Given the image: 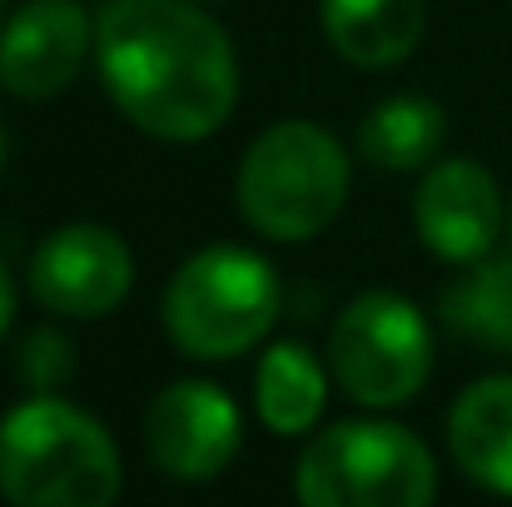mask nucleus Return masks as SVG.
Segmentation results:
<instances>
[{
  "label": "nucleus",
  "instance_id": "1",
  "mask_svg": "<svg viewBox=\"0 0 512 507\" xmlns=\"http://www.w3.org/2000/svg\"><path fill=\"white\" fill-rule=\"evenodd\" d=\"M95 60L115 110L155 140L194 145L239 100L234 45L194 0H105Z\"/></svg>",
  "mask_w": 512,
  "mask_h": 507
},
{
  "label": "nucleus",
  "instance_id": "2",
  "mask_svg": "<svg viewBox=\"0 0 512 507\" xmlns=\"http://www.w3.org/2000/svg\"><path fill=\"white\" fill-rule=\"evenodd\" d=\"M0 493L20 507H110L120 498L115 438L85 408L35 393L0 418Z\"/></svg>",
  "mask_w": 512,
  "mask_h": 507
},
{
  "label": "nucleus",
  "instance_id": "3",
  "mask_svg": "<svg viewBox=\"0 0 512 507\" xmlns=\"http://www.w3.org/2000/svg\"><path fill=\"white\" fill-rule=\"evenodd\" d=\"M284 284L269 259L214 244L174 269L165 289V329L189 358H239L274 329Z\"/></svg>",
  "mask_w": 512,
  "mask_h": 507
},
{
  "label": "nucleus",
  "instance_id": "4",
  "mask_svg": "<svg viewBox=\"0 0 512 507\" xmlns=\"http://www.w3.org/2000/svg\"><path fill=\"white\" fill-rule=\"evenodd\" d=\"M343 199H348V155L329 130L309 120H284L264 130L239 165V214L264 239L284 244L314 239L319 229L334 224Z\"/></svg>",
  "mask_w": 512,
  "mask_h": 507
},
{
  "label": "nucleus",
  "instance_id": "5",
  "mask_svg": "<svg viewBox=\"0 0 512 507\" xmlns=\"http://www.w3.org/2000/svg\"><path fill=\"white\" fill-rule=\"evenodd\" d=\"M294 488L309 507H428L438 468L398 423H334L304 448Z\"/></svg>",
  "mask_w": 512,
  "mask_h": 507
},
{
  "label": "nucleus",
  "instance_id": "6",
  "mask_svg": "<svg viewBox=\"0 0 512 507\" xmlns=\"http://www.w3.org/2000/svg\"><path fill=\"white\" fill-rule=\"evenodd\" d=\"M329 373L353 403H408L433 373V329L398 294H358L334 319Z\"/></svg>",
  "mask_w": 512,
  "mask_h": 507
},
{
  "label": "nucleus",
  "instance_id": "7",
  "mask_svg": "<svg viewBox=\"0 0 512 507\" xmlns=\"http://www.w3.org/2000/svg\"><path fill=\"white\" fill-rule=\"evenodd\" d=\"M135 284L130 244L105 224H65L30 259V294L60 319H105Z\"/></svg>",
  "mask_w": 512,
  "mask_h": 507
},
{
  "label": "nucleus",
  "instance_id": "8",
  "mask_svg": "<svg viewBox=\"0 0 512 507\" xmlns=\"http://www.w3.org/2000/svg\"><path fill=\"white\" fill-rule=\"evenodd\" d=\"M239 438H244V423H239L234 398L199 378L170 383L145 413V448L155 468L179 483L219 478L234 463Z\"/></svg>",
  "mask_w": 512,
  "mask_h": 507
},
{
  "label": "nucleus",
  "instance_id": "9",
  "mask_svg": "<svg viewBox=\"0 0 512 507\" xmlns=\"http://www.w3.org/2000/svg\"><path fill=\"white\" fill-rule=\"evenodd\" d=\"M95 45V20L80 0H25L0 25V85L20 100L60 95Z\"/></svg>",
  "mask_w": 512,
  "mask_h": 507
},
{
  "label": "nucleus",
  "instance_id": "10",
  "mask_svg": "<svg viewBox=\"0 0 512 507\" xmlns=\"http://www.w3.org/2000/svg\"><path fill=\"white\" fill-rule=\"evenodd\" d=\"M413 224L443 264H478L503 234L498 179L473 160L433 165L413 194Z\"/></svg>",
  "mask_w": 512,
  "mask_h": 507
},
{
  "label": "nucleus",
  "instance_id": "11",
  "mask_svg": "<svg viewBox=\"0 0 512 507\" xmlns=\"http://www.w3.org/2000/svg\"><path fill=\"white\" fill-rule=\"evenodd\" d=\"M448 443L478 488L512 498V378H478L463 388L448 413Z\"/></svg>",
  "mask_w": 512,
  "mask_h": 507
},
{
  "label": "nucleus",
  "instance_id": "12",
  "mask_svg": "<svg viewBox=\"0 0 512 507\" xmlns=\"http://www.w3.org/2000/svg\"><path fill=\"white\" fill-rule=\"evenodd\" d=\"M324 35L348 65L358 70H388L413 55L423 40V0H324Z\"/></svg>",
  "mask_w": 512,
  "mask_h": 507
},
{
  "label": "nucleus",
  "instance_id": "13",
  "mask_svg": "<svg viewBox=\"0 0 512 507\" xmlns=\"http://www.w3.org/2000/svg\"><path fill=\"white\" fill-rule=\"evenodd\" d=\"M324 403H329V373L304 343H274L259 358L254 408L269 433H279V438L309 433L324 418Z\"/></svg>",
  "mask_w": 512,
  "mask_h": 507
},
{
  "label": "nucleus",
  "instance_id": "14",
  "mask_svg": "<svg viewBox=\"0 0 512 507\" xmlns=\"http://www.w3.org/2000/svg\"><path fill=\"white\" fill-rule=\"evenodd\" d=\"M448 140V115L428 95H393L358 125L363 160L383 169H418L428 165Z\"/></svg>",
  "mask_w": 512,
  "mask_h": 507
},
{
  "label": "nucleus",
  "instance_id": "15",
  "mask_svg": "<svg viewBox=\"0 0 512 507\" xmlns=\"http://www.w3.org/2000/svg\"><path fill=\"white\" fill-rule=\"evenodd\" d=\"M443 319L463 338L512 358V254H503V259L483 254L443 294Z\"/></svg>",
  "mask_w": 512,
  "mask_h": 507
},
{
  "label": "nucleus",
  "instance_id": "16",
  "mask_svg": "<svg viewBox=\"0 0 512 507\" xmlns=\"http://www.w3.org/2000/svg\"><path fill=\"white\" fill-rule=\"evenodd\" d=\"M70 373H75V353H70V343L60 334L40 329V334L25 338V348H20V378L35 393H55Z\"/></svg>",
  "mask_w": 512,
  "mask_h": 507
},
{
  "label": "nucleus",
  "instance_id": "17",
  "mask_svg": "<svg viewBox=\"0 0 512 507\" xmlns=\"http://www.w3.org/2000/svg\"><path fill=\"white\" fill-rule=\"evenodd\" d=\"M10 314H15V284H10V274L0 264V334L10 329Z\"/></svg>",
  "mask_w": 512,
  "mask_h": 507
},
{
  "label": "nucleus",
  "instance_id": "18",
  "mask_svg": "<svg viewBox=\"0 0 512 507\" xmlns=\"http://www.w3.org/2000/svg\"><path fill=\"white\" fill-rule=\"evenodd\" d=\"M508 229H512V204H508Z\"/></svg>",
  "mask_w": 512,
  "mask_h": 507
},
{
  "label": "nucleus",
  "instance_id": "19",
  "mask_svg": "<svg viewBox=\"0 0 512 507\" xmlns=\"http://www.w3.org/2000/svg\"><path fill=\"white\" fill-rule=\"evenodd\" d=\"M0 15H5V0H0Z\"/></svg>",
  "mask_w": 512,
  "mask_h": 507
},
{
  "label": "nucleus",
  "instance_id": "20",
  "mask_svg": "<svg viewBox=\"0 0 512 507\" xmlns=\"http://www.w3.org/2000/svg\"><path fill=\"white\" fill-rule=\"evenodd\" d=\"M0 150H5V145H0Z\"/></svg>",
  "mask_w": 512,
  "mask_h": 507
}]
</instances>
